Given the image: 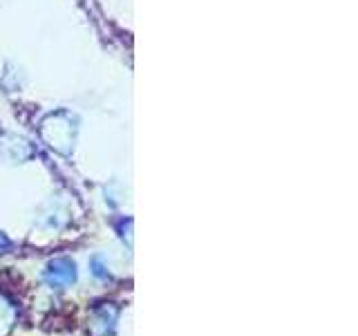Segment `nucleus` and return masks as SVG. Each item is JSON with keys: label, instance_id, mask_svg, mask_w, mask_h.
Returning a JSON list of instances; mask_svg holds the SVG:
<instances>
[{"label": "nucleus", "instance_id": "1", "mask_svg": "<svg viewBox=\"0 0 358 336\" xmlns=\"http://www.w3.org/2000/svg\"><path fill=\"white\" fill-rule=\"evenodd\" d=\"M45 280L52 287H70L76 280V265L70 260V258H56L45 269Z\"/></svg>", "mask_w": 358, "mask_h": 336}, {"label": "nucleus", "instance_id": "3", "mask_svg": "<svg viewBox=\"0 0 358 336\" xmlns=\"http://www.w3.org/2000/svg\"><path fill=\"white\" fill-rule=\"evenodd\" d=\"M5 249H9V238L0 231V251H5Z\"/></svg>", "mask_w": 358, "mask_h": 336}, {"label": "nucleus", "instance_id": "2", "mask_svg": "<svg viewBox=\"0 0 358 336\" xmlns=\"http://www.w3.org/2000/svg\"><path fill=\"white\" fill-rule=\"evenodd\" d=\"M11 321H14V307L7 300L0 298V336L11 328Z\"/></svg>", "mask_w": 358, "mask_h": 336}]
</instances>
